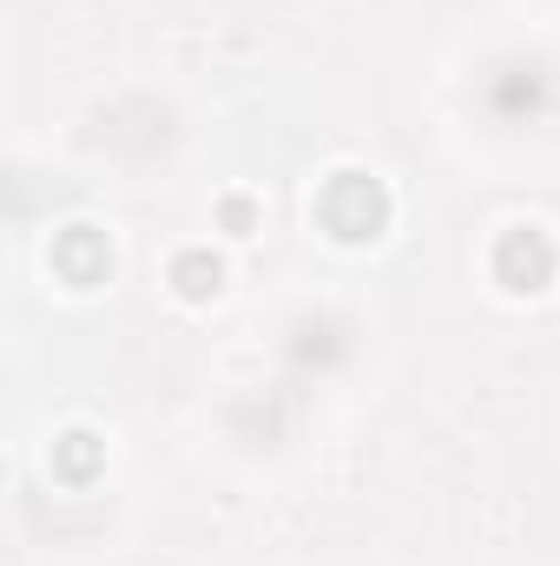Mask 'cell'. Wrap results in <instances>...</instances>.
I'll return each instance as SVG.
<instances>
[{
    "label": "cell",
    "mask_w": 560,
    "mask_h": 566,
    "mask_svg": "<svg viewBox=\"0 0 560 566\" xmlns=\"http://www.w3.org/2000/svg\"><path fill=\"white\" fill-rule=\"evenodd\" d=\"M390 191H383V178H370V171H336L330 185H323V198H317V218H323V231L330 238H343V244H370V238H383L390 231Z\"/></svg>",
    "instance_id": "cell-1"
},
{
    "label": "cell",
    "mask_w": 560,
    "mask_h": 566,
    "mask_svg": "<svg viewBox=\"0 0 560 566\" xmlns=\"http://www.w3.org/2000/svg\"><path fill=\"white\" fill-rule=\"evenodd\" d=\"M481 99H488V113L501 126H535L541 113H554V73L541 60H508V66L488 73Z\"/></svg>",
    "instance_id": "cell-2"
},
{
    "label": "cell",
    "mask_w": 560,
    "mask_h": 566,
    "mask_svg": "<svg viewBox=\"0 0 560 566\" xmlns=\"http://www.w3.org/2000/svg\"><path fill=\"white\" fill-rule=\"evenodd\" d=\"M554 264H560V251L541 224H515V231L495 238V283L515 290V296L548 290V283H554Z\"/></svg>",
    "instance_id": "cell-3"
},
{
    "label": "cell",
    "mask_w": 560,
    "mask_h": 566,
    "mask_svg": "<svg viewBox=\"0 0 560 566\" xmlns=\"http://www.w3.org/2000/svg\"><path fill=\"white\" fill-rule=\"evenodd\" d=\"M53 271L73 283V290H93V283L113 277V244L93 231V224H66L53 238Z\"/></svg>",
    "instance_id": "cell-4"
},
{
    "label": "cell",
    "mask_w": 560,
    "mask_h": 566,
    "mask_svg": "<svg viewBox=\"0 0 560 566\" xmlns=\"http://www.w3.org/2000/svg\"><path fill=\"white\" fill-rule=\"evenodd\" d=\"M343 323H330V316H317V323H297V336H290V363H303V369H336L343 363Z\"/></svg>",
    "instance_id": "cell-5"
},
{
    "label": "cell",
    "mask_w": 560,
    "mask_h": 566,
    "mask_svg": "<svg viewBox=\"0 0 560 566\" xmlns=\"http://www.w3.org/2000/svg\"><path fill=\"white\" fill-rule=\"evenodd\" d=\"M172 290H178L185 303H211V296L225 290V264H218L211 251H178V258H172Z\"/></svg>",
    "instance_id": "cell-6"
},
{
    "label": "cell",
    "mask_w": 560,
    "mask_h": 566,
    "mask_svg": "<svg viewBox=\"0 0 560 566\" xmlns=\"http://www.w3.org/2000/svg\"><path fill=\"white\" fill-rule=\"evenodd\" d=\"M53 468H60V481H86V474L100 468V441H93L86 428L60 434V441H53Z\"/></svg>",
    "instance_id": "cell-7"
},
{
    "label": "cell",
    "mask_w": 560,
    "mask_h": 566,
    "mask_svg": "<svg viewBox=\"0 0 560 566\" xmlns=\"http://www.w3.org/2000/svg\"><path fill=\"white\" fill-rule=\"evenodd\" d=\"M218 218H225V231H231V238H251V231H258V205H251V198H225V205H218Z\"/></svg>",
    "instance_id": "cell-8"
}]
</instances>
